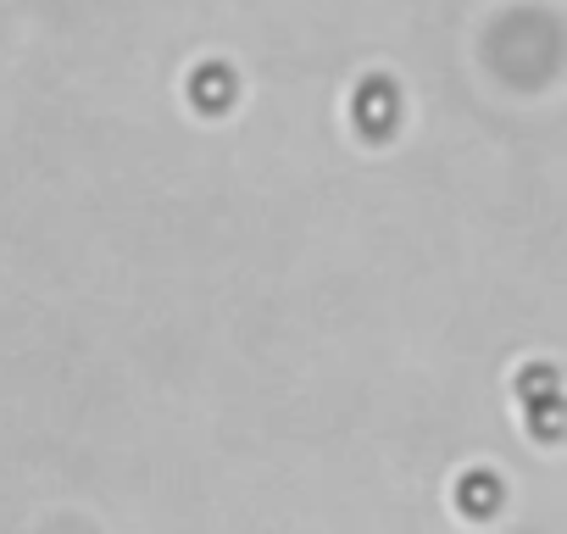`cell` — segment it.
Returning a JSON list of instances; mask_svg holds the SVG:
<instances>
[{
	"label": "cell",
	"instance_id": "6da1fadb",
	"mask_svg": "<svg viewBox=\"0 0 567 534\" xmlns=\"http://www.w3.org/2000/svg\"><path fill=\"white\" fill-rule=\"evenodd\" d=\"M395 117H401V95H395V84H390V79H368V84L357 90V123H362V134L384 140V134L395 129Z\"/></svg>",
	"mask_w": 567,
	"mask_h": 534
},
{
	"label": "cell",
	"instance_id": "277c9868",
	"mask_svg": "<svg viewBox=\"0 0 567 534\" xmlns=\"http://www.w3.org/2000/svg\"><path fill=\"white\" fill-rule=\"evenodd\" d=\"M534 429H539L545 440H556V429H561V401H556V390L534 401Z\"/></svg>",
	"mask_w": 567,
	"mask_h": 534
},
{
	"label": "cell",
	"instance_id": "3957f363",
	"mask_svg": "<svg viewBox=\"0 0 567 534\" xmlns=\"http://www.w3.org/2000/svg\"><path fill=\"white\" fill-rule=\"evenodd\" d=\"M456 501H462L467 517H489V512L501 506V479H495V473H467V479L456 484Z\"/></svg>",
	"mask_w": 567,
	"mask_h": 534
},
{
	"label": "cell",
	"instance_id": "7a4b0ae2",
	"mask_svg": "<svg viewBox=\"0 0 567 534\" xmlns=\"http://www.w3.org/2000/svg\"><path fill=\"white\" fill-rule=\"evenodd\" d=\"M189 95H195V106L200 112H223L228 101H234V73L228 68H195V79H189Z\"/></svg>",
	"mask_w": 567,
	"mask_h": 534
}]
</instances>
